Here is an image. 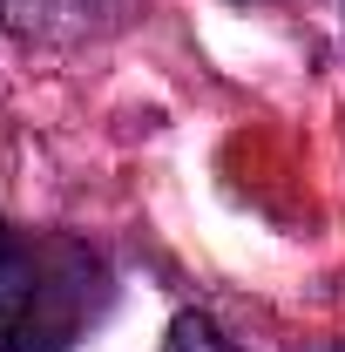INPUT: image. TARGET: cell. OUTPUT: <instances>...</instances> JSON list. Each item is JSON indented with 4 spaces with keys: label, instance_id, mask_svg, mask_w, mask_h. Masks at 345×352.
<instances>
[{
    "label": "cell",
    "instance_id": "cell-4",
    "mask_svg": "<svg viewBox=\"0 0 345 352\" xmlns=\"http://www.w3.org/2000/svg\"><path fill=\"white\" fill-rule=\"evenodd\" d=\"M332 352H345V346H332Z\"/></svg>",
    "mask_w": 345,
    "mask_h": 352
},
{
    "label": "cell",
    "instance_id": "cell-3",
    "mask_svg": "<svg viewBox=\"0 0 345 352\" xmlns=\"http://www.w3.org/2000/svg\"><path fill=\"white\" fill-rule=\"evenodd\" d=\"M163 352H230V339L216 332L203 311H183V318L170 325V339H163Z\"/></svg>",
    "mask_w": 345,
    "mask_h": 352
},
{
    "label": "cell",
    "instance_id": "cell-2",
    "mask_svg": "<svg viewBox=\"0 0 345 352\" xmlns=\"http://www.w3.org/2000/svg\"><path fill=\"white\" fill-rule=\"evenodd\" d=\"M135 14V0H0V21L41 41H82V34H109Z\"/></svg>",
    "mask_w": 345,
    "mask_h": 352
},
{
    "label": "cell",
    "instance_id": "cell-1",
    "mask_svg": "<svg viewBox=\"0 0 345 352\" xmlns=\"http://www.w3.org/2000/svg\"><path fill=\"white\" fill-rule=\"evenodd\" d=\"M102 292V264L82 244L27 237L0 217V352H68Z\"/></svg>",
    "mask_w": 345,
    "mask_h": 352
}]
</instances>
